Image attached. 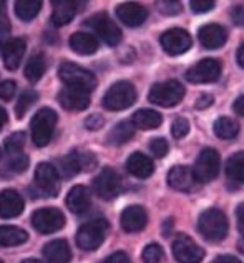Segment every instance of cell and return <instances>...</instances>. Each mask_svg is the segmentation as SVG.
<instances>
[{"instance_id": "cell-1", "label": "cell", "mask_w": 244, "mask_h": 263, "mask_svg": "<svg viewBox=\"0 0 244 263\" xmlns=\"http://www.w3.org/2000/svg\"><path fill=\"white\" fill-rule=\"evenodd\" d=\"M228 218L218 209H208L198 218V232L208 241H221L228 235Z\"/></svg>"}, {"instance_id": "cell-2", "label": "cell", "mask_w": 244, "mask_h": 263, "mask_svg": "<svg viewBox=\"0 0 244 263\" xmlns=\"http://www.w3.org/2000/svg\"><path fill=\"white\" fill-rule=\"evenodd\" d=\"M57 112L52 108H40L37 114L33 115L30 122L32 128V140L37 147H45L50 143L53 137V130L57 125Z\"/></svg>"}, {"instance_id": "cell-3", "label": "cell", "mask_w": 244, "mask_h": 263, "mask_svg": "<svg viewBox=\"0 0 244 263\" xmlns=\"http://www.w3.org/2000/svg\"><path fill=\"white\" fill-rule=\"evenodd\" d=\"M108 232V221L105 218H95L82 225L76 233V245L85 252H95L105 241Z\"/></svg>"}, {"instance_id": "cell-4", "label": "cell", "mask_w": 244, "mask_h": 263, "mask_svg": "<svg viewBox=\"0 0 244 263\" xmlns=\"http://www.w3.org/2000/svg\"><path fill=\"white\" fill-rule=\"evenodd\" d=\"M58 77L67 87L80 88L83 92L90 93L96 87V79L92 72L80 65H75L72 62H65L58 68Z\"/></svg>"}, {"instance_id": "cell-5", "label": "cell", "mask_w": 244, "mask_h": 263, "mask_svg": "<svg viewBox=\"0 0 244 263\" xmlns=\"http://www.w3.org/2000/svg\"><path fill=\"white\" fill-rule=\"evenodd\" d=\"M135 102H136V90L133 84L125 80L116 82V84L111 85L103 97V107L107 110H111V112L128 108Z\"/></svg>"}, {"instance_id": "cell-6", "label": "cell", "mask_w": 244, "mask_h": 263, "mask_svg": "<svg viewBox=\"0 0 244 263\" xmlns=\"http://www.w3.org/2000/svg\"><path fill=\"white\" fill-rule=\"evenodd\" d=\"M183 97H185V87L176 80H168L153 85L148 93V100L151 103H155V105L170 108V107H176L183 100Z\"/></svg>"}, {"instance_id": "cell-7", "label": "cell", "mask_w": 244, "mask_h": 263, "mask_svg": "<svg viewBox=\"0 0 244 263\" xmlns=\"http://www.w3.org/2000/svg\"><path fill=\"white\" fill-rule=\"evenodd\" d=\"M87 27H90L96 35H98L105 44L110 47H115L121 40V30L107 13H96L87 20Z\"/></svg>"}, {"instance_id": "cell-8", "label": "cell", "mask_w": 244, "mask_h": 263, "mask_svg": "<svg viewBox=\"0 0 244 263\" xmlns=\"http://www.w3.org/2000/svg\"><path fill=\"white\" fill-rule=\"evenodd\" d=\"M219 168H221L219 154L214 148H205L198 155L193 170H194V174H196L199 183H206L218 177Z\"/></svg>"}, {"instance_id": "cell-9", "label": "cell", "mask_w": 244, "mask_h": 263, "mask_svg": "<svg viewBox=\"0 0 244 263\" xmlns=\"http://www.w3.org/2000/svg\"><path fill=\"white\" fill-rule=\"evenodd\" d=\"M32 225L40 233H55L64 228L65 225V215L55 206L48 209H40L33 212L32 215Z\"/></svg>"}, {"instance_id": "cell-10", "label": "cell", "mask_w": 244, "mask_h": 263, "mask_svg": "<svg viewBox=\"0 0 244 263\" xmlns=\"http://www.w3.org/2000/svg\"><path fill=\"white\" fill-rule=\"evenodd\" d=\"M173 255L178 263H201L205 258V250L194 243L191 237L179 233L173 241Z\"/></svg>"}, {"instance_id": "cell-11", "label": "cell", "mask_w": 244, "mask_h": 263, "mask_svg": "<svg viewBox=\"0 0 244 263\" xmlns=\"http://www.w3.org/2000/svg\"><path fill=\"white\" fill-rule=\"evenodd\" d=\"M35 185L45 197H57L60 192V177L58 170L50 163H38L35 168Z\"/></svg>"}, {"instance_id": "cell-12", "label": "cell", "mask_w": 244, "mask_h": 263, "mask_svg": "<svg viewBox=\"0 0 244 263\" xmlns=\"http://www.w3.org/2000/svg\"><path fill=\"white\" fill-rule=\"evenodd\" d=\"M93 190L103 200H113L121 192V180L120 175L113 168L105 167L93 180Z\"/></svg>"}, {"instance_id": "cell-13", "label": "cell", "mask_w": 244, "mask_h": 263, "mask_svg": "<svg viewBox=\"0 0 244 263\" xmlns=\"http://www.w3.org/2000/svg\"><path fill=\"white\" fill-rule=\"evenodd\" d=\"M221 77V64L214 59L199 60L196 65L188 68L186 80L191 84H213Z\"/></svg>"}, {"instance_id": "cell-14", "label": "cell", "mask_w": 244, "mask_h": 263, "mask_svg": "<svg viewBox=\"0 0 244 263\" xmlns=\"http://www.w3.org/2000/svg\"><path fill=\"white\" fill-rule=\"evenodd\" d=\"M166 180H168V185L171 189L178 192H194L199 185V180L194 174V170L191 167H186V165L173 167Z\"/></svg>"}, {"instance_id": "cell-15", "label": "cell", "mask_w": 244, "mask_h": 263, "mask_svg": "<svg viewBox=\"0 0 244 263\" xmlns=\"http://www.w3.org/2000/svg\"><path fill=\"white\" fill-rule=\"evenodd\" d=\"M193 39L183 29H170L161 35V45L168 55H181L191 48Z\"/></svg>"}, {"instance_id": "cell-16", "label": "cell", "mask_w": 244, "mask_h": 263, "mask_svg": "<svg viewBox=\"0 0 244 263\" xmlns=\"http://www.w3.org/2000/svg\"><path fill=\"white\" fill-rule=\"evenodd\" d=\"M58 102L65 110H70V112H80V110L88 108L90 95L87 92H83V90H80V88L65 87L58 93Z\"/></svg>"}, {"instance_id": "cell-17", "label": "cell", "mask_w": 244, "mask_h": 263, "mask_svg": "<svg viewBox=\"0 0 244 263\" xmlns=\"http://www.w3.org/2000/svg\"><path fill=\"white\" fill-rule=\"evenodd\" d=\"M24 198L17 190L7 189L0 192V217L2 218L18 217L24 212Z\"/></svg>"}, {"instance_id": "cell-18", "label": "cell", "mask_w": 244, "mask_h": 263, "mask_svg": "<svg viewBox=\"0 0 244 263\" xmlns=\"http://www.w3.org/2000/svg\"><path fill=\"white\" fill-rule=\"evenodd\" d=\"M116 17L127 27H139L148 18V10L136 2H127L116 7Z\"/></svg>"}, {"instance_id": "cell-19", "label": "cell", "mask_w": 244, "mask_h": 263, "mask_svg": "<svg viewBox=\"0 0 244 263\" xmlns=\"http://www.w3.org/2000/svg\"><path fill=\"white\" fill-rule=\"evenodd\" d=\"M146 221H148V215H146L143 206H139V205L127 206V209L123 210L121 218H120L121 228L128 233L141 232L146 227Z\"/></svg>"}, {"instance_id": "cell-20", "label": "cell", "mask_w": 244, "mask_h": 263, "mask_svg": "<svg viewBox=\"0 0 244 263\" xmlns=\"http://www.w3.org/2000/svg\"><path fill=\"white\" fill-rule=\"evenodd\" d=\"M25 48L27 45L24 39H10L2 45V57L7 70H17L25 53Z\"/></svg>"}, {"instance_id": "cell-21", "label": "cell", "mask_w": 244, "mask_h": 263, "mask_svg": "<svg viewBox=\"0 0 244 263\" xmlns=\"http://www.w3.org/2000/svg\"><path fill=\"white\" fill-rule=\"evenodd\" d=\"M198 39H199L201 45H203L205 48L214 50V48H219V47H222L226 44L228 35H226V30L222 29L221 25L208 24V25H203L198 30Z\"/></svg>"}, {"instance_id": "cell-22", "label": "cell", "mask_w": 244, "mask_h": 263, "mask_svg": "<svg viewBox=\"0 0 244 263\" xmlns=\"http://www.w3.org/2000/svg\"><path fill=\"white\" fill-rule=\"evenodd\" d=\"M90 205H92V198H90V192H88L87 186L76 185L68 192L67 206H68L70 212L80 215V213H85L90 209Z\"/></svg>"}, {"instance_id": "cell-23", "label": "cell", "mask_w": 244, "mask_h": 263, "mask_svg": "<svg viewBox=\"0 0 244 263\" xmlns=\"http://www.w3.org/2000/svg\"><path fill=\"white\" fill-rule=\"evenodd\" d=\"M127 170L136 178H148L153 175V172H155V165H153L150 157L139 154V152H135V154H131L128 157Z\"/></svg>"}, {"instance_id": "cell-24", "label": "cell", "mask_w": 244, "mask_h": 263, "mask_svg": "<svg viewBox=\"0 0 244 263\" xmlns=\"http://www.w3.org/2000/svg\"><path fill=\"white\" fill-rule=\"evenodd\" d=\"M47 263H68L72 260V250L65 240H52L44 247Z\"/></svg>"}, {"instance_id": "cell-25", "label": "cell", "mask_w": 244, "mask_h": 263, "mask_svg": "<svg viewBox=\"0 0 244 263\" xmlns=\"http://www.w3.org/2000/svg\"><path fill=\"white\" fill-rule=\"evenodd\" d=\"M98 40L92 33L76 32L70 37V48L78 55H92L98 50Z\"/></svg>"}, {"instance_id": "cell-26", "label": "cell", "mask_w": 244, "mask_h": 263, "mask_svg": "<svg viewBox=\"0 0 244 263\" xmlns=\"http://www.w3.org/2000/svg\"><path fill=\"white\" fill-rule=\"evenodd\" d=\"M53 15H52V22L53 25L62 27V25H67L73 20L75 13H76V4L72 2V0H57L53 2Z\"/></svg>"}, {"instance_id": "cell-27", "label": "cell", "mask_w": 244, "mask_h": 263, "mask_svg": "<svg viewBox=\"0 0 244 263\" xmlns=\"http://www.w3.org/2000/svg\"><path fill=\"white\" fill-rule=\"evenodd\" d=\"M135 125H133V122H128V120H123L120 123H116V125L110 130V134L107 137V142L110 145H123V143H127L130 142L131 138H133L135 135Z\"/></svg>"}, {"instance_id": "cell-28", "label": "cell", "mask_w": 244, "mask_h": 263, "mask_svg": "<svg viewBox=\"0 0 244 263\" xmlns=\"http://www.w3.org/2000/svg\"><path fill=\"white\" fill-rule=\"evenodd\" d=\"M133 125L136 128H141V130H155L158 128L159 125H161V115H159L158 112H155V110H150V108H141L138 110V112H135L133 115Z\"/></svg>"}, {"instance_id": "cell-29", "label": "cell", "mask_w": 244, "mask_h": 263, "mask_svg": "<svg viewBox=\"0 0 244 263\" xmlns=\"http://www.w3.org/2000/svg\"><path fill=\"white\" fill-rule=\"evenodd\" d=\"M29 238L25 230L18 227H10V225H4L0 227V247H17L22 245Z\"/></svg>"}, {"instance_id": "cell-30", "label": "cell", "mask_w": 244, "mask_h": 263, "mask_svg": "<svg viewBox=\"0 0 244 263\" xmlns=\"http://www.w3.org/2000/svg\"><path fill=\"white\" fill-rule=\"evenodd\" d=\"M47 70V60L42 53H35L29 59L25 65V77L29 82L35 84V82H38L42 79V75L45 73Z\"/></svg>"}, {"instance_id": "cell-31", "label": "cell", "mask_w": 244, "mask_h": 263, "mask_svg": "<svg viewBox=\"0 0 244 263\" xmlns=\"http://www.w3.org/2000/svg\"><path fill=\"white\" fill-rule=\"evenodd\" d=\"M226 175L234 183H244V152H238L226 162Z\"/></svg>"}, {"instance_id": "cell-32", "label": "cell", "mask_w": 244, "mask_h": 263, "mask_svg": "<svg viewBox=\"0 0 244 263\" xmlns=\"http://www.w3.org/2000/svg\"><path fill=\"white\" fill-rule=\"evenodd\" d=\"M214 134L218 138H222V140H231L239 132V125L236 123L233 119L229 117H221L214 122Z\"/></svg>"}, {"instance_id": "cell-33", "label": "cell", "mask_w": 244, "mask_h": 263, "mask_svg": "<svg viewBox=\"0 0 244 263\" xmlns=\"http://www.w3.org/2000/svg\"><path fill=\"white\" fill-rule=\"evenodd\" d=\"M42 9V2L38 0H22V2H15V13L20 20L24 22H30L35 17L38 15V12Z\"/></svg>"}, {"instance_id": "cell-34", "label": "cell", "mask_w": 244, "mask_h": 263, "mask_svg": "<svg viewBox=\"0 0 244 263\" xmlns=\"http://www.w3.org/2000/svg\"><path fill=\"white\" fill-rule=\"evenodd\" d=\"M58 163H60V172L67 178H72L76 174H80V170H83L80 154H68L64 158H60Z\"/></svg>"}, {"instance_id": "cell-35", "label": "cell", "mask_w": 244, "mask_h": 263, "mask_svg": "<svg viewBox=\"0 0 244 263\" xmlns=\"http://www.w3.org/2000/svg\"><path fill=\"white\" fill-rule=\"evenodd\" d=\"M37 99H38V95H37V92H33V90H25V92H22V95H20V99L15 105V114L18 119H22V117L27 114V110L37 102Z\"/></svg>"}, {"instance_id": "cell-36", "label": "cell", "mask_w": 244, "mask_h": 263, "mask_svg": "<svg viewBox=\"0 0 244 263\" xmlns=\"http://www.w3.org/2000/svg\"><path fill=\"white\" fill-rule=\"evenodd\" d=\"M24 143H25V134L24 132H15V134H12L5 140V150L10 155H18V152L24 148Z\"/></svg>"}, {"instance_id": "cell-37", "label": "cell", "mask_w": 244, "mask_h": 263, "mask_svg": "<svg viewBox=\"0 0 244 263\" xmlns=\"http://www.w3.org/2000/svg\"><path fill=\"white\" fill-rule=\"evenodd\" d=\"M141 258L145 263H159L163 260V248L158 243H150L145 247L141 253Z\"/></svg>"}, {"instance_id": "cell-38", "label": "cell", "mask_w": 244, "mask_h": 263, "mask_svg": "<svg viewBox=\"0 0 244 263\" xmlns=\"http://www.w3.org/2000/svg\"><path fill=\"white\" fill-rule=\"evenodd\" d=\"M29 167V157L24 155V154H18L12 158V160L5 165V168L9 174H24Z\"/></svg>"}, {"instance_id": "cell-39", "label": "cell", "mask_w": 244, "mask_h": 263, "mask_svg": "<svg viewBox=\"0 0 244 263\" xmlns=\"http://www.w3.org/2000/svg\"><path fill=\"white\" fill-rule=\"evenodd\" d=\"M188 132H190V122H188L186 119H183V117H178L171 125L173 137L174 138H183L188 135Z\"/></svg>"}, {"instance_id": "cell-40", "label": "cell", "mask_w": 244, "mask_h": 263, "mask_svg": "<svg viewBox=\"0 0 244 263\" xmlns=\"http://www.w3.org/2000/svg\"><path fill=\"white\" fill-rule=\"evenodd\" d=\"M168 142L165 140V138H153V140L150 142V150H151V154L158 157V158H163L166 154H168Z\"/></svg>"}, {"instance_id": "cell-41", "label": "cell", "mask_w": 244, "mask_h": 263, "mask_svg": "<svg viewBox=\"0 0 244 263\" xmlns=\"http://www.w3.org/2000/svg\"><path fill=\"white\" fill-rule=\"evenodd\" d=\"M156 7L158 10L163 13V15H178V13L181 12V9H183V5H181L179 2H156Z\"/></svg>"}, {"instance_id": "cell-42", "label": "cell", "mask_w": 244, "mask_h": 263, "mask_svg": "<svg viewBox=\"0 0 244 263\" xmlns=\"http://www.w3.org/2000/svg\"><path fill=\"white\" fill-rule=\"evenodd\" d=\"M190 5L194 13H205V12H209L214 9L213 0H193Z\"/></svg>"}, {"instance_id": "cell-43", "label": "cell", "mask_w": 244, "mask_h": 263, "mask_svg": "<svg viewBox=\"0 0 244 263\" xmlns=\"http://www.w3.org/2000/svg\"><path fill=\"white\" fill-rule=\"evenodd\" d=\"M10 32V20L7 15V9H5V2L0 0V35H7Z\"/></svg>"}, {"instance_id": "cell-44", "label": "cell", "mask_w": 244, "mask_h": 263, "mask_svg": "<svg viewBox=\"0 0 244 263\" xmlns=\"http://www.w3.org/2000/svg\"><path fill=\"white\" fill-rule=\"evenodd\" d=\"M15 82H12V80H5L0 84V99L2 100H10L13 93H15Z\"/></svg>"}, {"instance_id": "cell-45", "label": "cell", "mask_w": 244, "mask_h": 263, "mask_svg": "<svg viewBox=\"0 0 244 263\" xmlns=\"http://www.w3.org/2000/svg\"><path fill=\"white\" fill-rule=\"evenodd\" d=\"M103 123H105L103 117H101V115H98V114H93V115H88V117H87V120H85V127H87L88 130L95 132V130H100V128L103 127Z\"/></svg>"}, {"instance_id": "cell-46", "label": "cell", "mask_w": 244, "mask_h": 263, "mask_svg": "<svg viewBox=\"0 0 244 263\" xmlns=\"http://www.w3.org/2000/svg\"><path fill=\"white\" fill-rule=\"evenodd\" d=\"M231 17L236 25H244V4L234 5L231 10Z\"/></svg>"}, {"instance_id": "cell-47", "label": "cell", "mask_w": 244, "mask_h": 263, "mask_svg": "<svg viewBox=\"0 0 244 263\" xmlns=\"http://www.w3.org/2000/svg\"><path fill=\"white\" fill-rule=\"evenodd\" d=\"M103 263H131V261H130V257L125 252H115V253H111Z\"/></svg>"}, {"instance_id": "cell-48", "label": "cell", "mask_w": 244, "mask_h": 263, "mask_svg": "<svg viewBox=\"0 0 244 263\" xmlns=\"http://www.w3.org/2000/svg\"><path fill=\"white\" fill-rule=\"evenodd\" d=\"M211 103H213V97L211 95H201L198 99V102L194 103V107H196L198 110H203V108H208Z\"/></svg>"}, {"instance_id": "cell-49", "label": "cell", "mask_w": 244, "mask_h": 263, "mask_svg": "<svg viewBox=\"0 0 244 263\" xmlns=\"http://www.w3.org/2000/svg\"><path fill=\"white\" fill-rule=\"evenodd\" d=\"M236 220H238V228L241 235L244 237V203H241L238 209H236Z\"/></svg>"}, {"instance_id": "cell-50", "label": "cell", "mask_w": 244, "mask_h": 263, "mask_svg": "<svg viewBox=\"0 0 244 263\" xmlns=\"http://www.w3.org/2000/svg\"><path fill=\"white\" fill-rule=\"evenodd\" d=\"M211 263H242V261L236 257H231V255H221V257H216Z\"/></svg>"}, {"instance_id": "cell-51", "label": "cell", "mask_w": 244, "mask_h": 263, "mask_svg": "<svg viewBox=\"0 0 244 263\" xmlns=\"http://www.w3.org/2000/svg\"><path fill=\"white\" fill-rule=\"evenodd\" d=\"M233 110H234V112L238 114V115L244 117V95L239 97V99L233 103Z\"/></svg>"}, {"instance_id": "cell-52", "label": "cell", "mask_w": 244, "mask_h": 263, "mask_svg": "<svg viewBox=\"0 0 244 263\" xmlns=\"http://www.w3.org/2000/svg\"><path fill=\"white\" fill-rule=\"evenodd\" d=\"M7 120H9V117H7V112H5V110H4L2 107H0V130L4 128V125L7 123Z\"/></svg>"}, {"instance_id": "cell-53", "label": "cell", "mask_w": 244, "mask_h": 263, "mask_svg": "<svg viewBox=\"0 0 244 263\" xmlns=\"http://www.w3.org/2000/svg\"><path fill=\"white\" fill-rule=\"evenodd\" d=\"M238 64L244 68V44L239 47V50H238Z\"/></svg>"}, {"instance_id": "cell-54", "label": "cell", "mask_w": 244, "mask_h": 263, "mask_svg": "<svg viewBox=\"0 0 244 263\" xmlns=\"http://www.w3.org/2000/svg\"><path fill=\"white\" fill-rule=\"evenodd\" d=\"M238 250L244 255V237L238 241Z\"/></svg>"}, {"instance_id": "cell-55", "label": "cell", "mask_w": 244, "mask_h": 263, "mask_svg": "<svg viewBox=\"0 0 244 263\" xmlns=\"http://www.w3.org/2000/svg\"><path fill=\"white\" fill-rule=\"evenodd\" d=\"M22 263H42V261H38V260H33V258H27V260H24Z\"/></svg>"}, {"instance_id": "cell-56", "label": "cell", "mask_w": 244, "mask_h": 263, "mask_svg": "<svg viewBox=\"0 0 244 263\" xmlns=\"http://www.w3.org/2000/svg\"><path fill=\"white\" fill-rule=\"evenodd\" d=\"M0 263H2V260H0Z\"/></svg>"}]
</instances>
